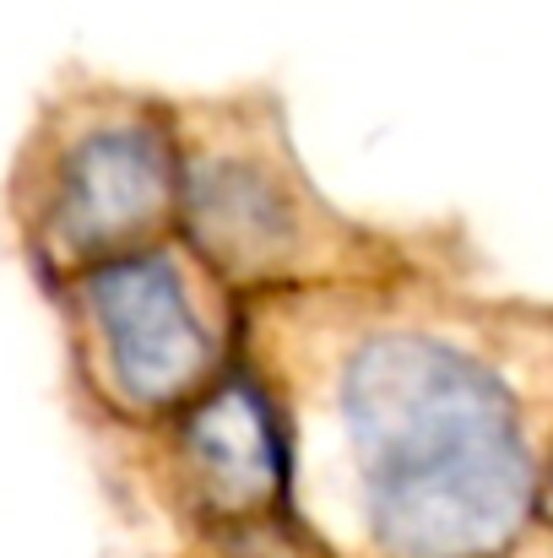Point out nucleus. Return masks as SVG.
Returning a JSON list of instances; mask_svg holds the SVG:
<instances>
[{"label":"nucleus","instance_id":"7ed1b4c3","mask_svg":"<svg viewBox=\"0 0 553 558\" xmlns=\"http://www.w3.org/2000/svg\"><path fill=\"white\" fill-rule=\"evenodd\" d=\"M49 299L82 412L104 434L158 428L244 364L250 304L180 233L104 260Z\"/></svg>","mask_w":553,"mask_h":558},{"label":"nucleus","instance_id":"0eeeda50","mask_svg":"<svg viewBox=\"0 0 553 558\" xmlns=\"http://www.w3.org/2000/svg\"><path fill=\"white\" fill-rule=\"evenodd\" d=\"M516 558H553V532H543V526H538V532H532V543H527Z\"/></svg>","mask_w":553,"mask_h":558},{"label":"nucleus","instance_id":"f257e3e1","mask_svg":"<svg viewBox=\"0 0 553 558\" xmlns=\"http://www.w3.org/2000/svg\"><path fill=\"white\" fill-rule=\"evenodd\" d=\"M299 510L332 558H516L553 445V299L489 260L250 304Z\"/></svg>","mask_w":553,"mask_h":558},{"label":"nucleus","instance_id":"39448f33","mask_svg":"<svg viewBox=\"0 0 553 558\" xmlns=\"http://www.w3.org/2000/svg\"><path fill=\"white\" fill-rule=\"evenodd\" d=\"M147 558H332L299 510L282 412L244 364L180 417L109 434Z\"/></svg>","mask_w":553,"mask_h":558},{"label":"nucleus","instance_id":"20e7f679","mask_svg":"<svg viewBox=\"0 0 553 558\" xmlns=\"http://www.w3.org/2000/svg\"><path fill=\"white\" fill-rule=\"evenodd\" d=\"M22 255L44 293L180 233V120L169 93L76 82L60 93L11 185Z\"/></svg>","mask_w":553,"mask_h":558},{"label":"nucleus","instance_id":"f03ea898","mask_svg":"<svg viewBox=\"0 0 553 558\" xmlns=\"http://www.w3.org/2000/svg\"><path fill=\"white\" fill-rule=\"evenodd\" d=\"M175 120L180 239L244 304L483 260L456 217L385 222L342 206L310 174L277 82L184 93Z\"/></svg>","mask_w":553,"mask_h":558},{"label":"nucleus","instance_id":"423d86ee","mask_svg":"<svg viewBox=\"0 0 553 558\" xmlns=\"http://www.w3.org/2000/svg\"><path fill=\"white\" fill-rule=\"evenodd\" d=\"M538 526L553 532V445H549V466H543V510H538Z\"/></svg>","mask_w":553,"mask_h":558}]
</instances>
